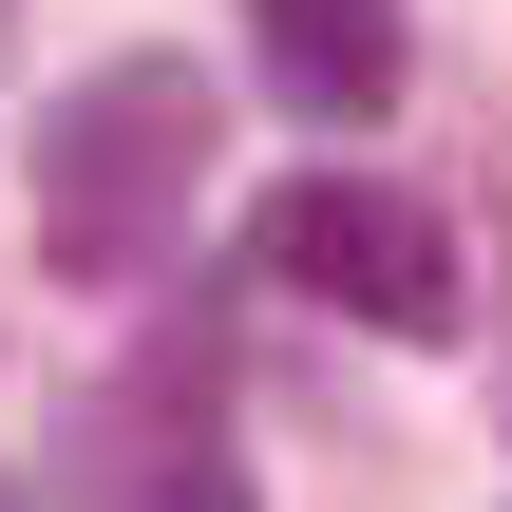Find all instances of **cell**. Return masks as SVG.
Listing matches in <instances>:
<instances>
[{
    "instance_id": "cell-1",
    "label": "cell",
    "mask_w": 512,
    "mask_h": 512,
    "mask_svg": "<svg viewBox=\"0 0 512 512\" xmlns=\"http://www.w3.org/2000/svg\"><path fill=\"white\" fill-rule=\"evenodd\" d=\"M209 152H228V95L190 57H95L38 114V285H152V247L190 228Z\"/></svg>"
},
{
    "instance_id": "cell-2",
    "label": "cell",
    "mask_w": 512,
    "mask_h": 512,
    "mask_svg": "<svg viewBox=\"0 0 512 512\" xmlns=\"http://www.w3.org/2000/svg\"><path fill=\"white\" fill-rule=\"evenodd\" d=\"M247 266H266L285 304H342V323H380V342H456V323H475V285H456V228H437L418 190H380V171H285V190L247 209Z\"/></svg>"
},
{
    "instance_id": "cell-3",
    "label": "cell",
    "mask_w": 512,
    "mask_h": 512,
    "mask_svg": "<svg viewBox=\"0 0 512 512\" xmlns=\"http://www.w3.org/2000/svg\"><path fill=\"white\" fill-rule=\"evenodd\" d=\"M247 57H266L285 114L361 133V114H399V76H418V0H247Z\"/></svg>"
},
{
    "instance_id": "cell-4",
    "label": "cell",
    "mask_w": 512,
    "mask_h": 512,
    "mask_svg": "<svg viewBox=\"0 0 512 512\" xmlns=\"http://www.w3.org/2000/svg\"><path fill=\"white\" fill-rule=\"evenodd\" d=\"M57 512H266V494H247V456H228L209 418H171V399H95L76 456H57Z\"/></svg>"
},
{
    "instance_id": "cell-5",
    "label": "cell",
    "mask_w": 512,
    "mask_h": 512,
    "mask_svg": "<svg viewBox=\"0 0 512 512\" xmlns=\"http://www.w3.org/2000/svg\"><path fill=\"white\" fill-rule=\"evenodd\" d=\"M0 512H19V494H0Z\"/></svg>"
}]
</instances>
